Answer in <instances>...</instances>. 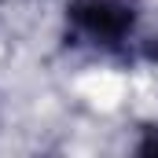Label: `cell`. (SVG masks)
<instances>
[{
	"instance_id": "obj_1",
	"label": "cell",
	"mask_w": 158,
	"mask_h": 158,
	"mask_svg": "<svg viewBox=\"0 0 158 158\" xmlns=\"http://www.w3.org/2000/svg\"><path fill=\"white\" fill-rule=\"evenodd\" d=\"M143 0H66L63 4V37L70 48L132 63L140 52Z\"/></svg>"
},
{
	"instance_id": "obj_2",
	"label": "cell",
	"mask_w": 158,
	"mask_h": 158,
	"mask_svg": "<svg viewBox=\"0 0 158 158\" xmlns=\"http://www.w3.org/2000/svg\"><path fill=\"white\" fill-rule=\"evenodd\" d=\"M132 151H136V155H143V158L158 155V118L147 121V125L140 129V140H136V147H132Z\"/></svg>"
},
{
	"instance_id": "obj_3",
	"label": "cell",
	"mask_w": 158,
	"mask_h": 158,
	"mask_svg": "<svg viewBox=\"0 0 158 158\" xmlns=\"http://www.w3.org/2000/svg\"><path fill=\"white\" fill-rule=\"evenodd\" d=\"M136 59L158 63V33H147V37H140V52H136Z\"/></svg>"
}]
</instances>
